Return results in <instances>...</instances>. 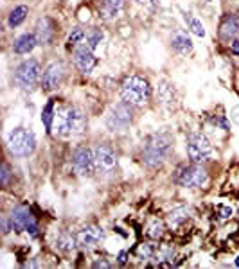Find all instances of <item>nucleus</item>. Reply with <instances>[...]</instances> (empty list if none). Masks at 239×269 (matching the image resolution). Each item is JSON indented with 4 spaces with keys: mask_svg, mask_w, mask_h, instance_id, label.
<instances>
[{
    "mask_svg": "<svg viewBox=\"0 0 239 269\" xmlns=\"http://www.w3.org/2000/svg\"><path fill=\"white\" fill-rule=\"evenodd\" d=\"M187 154L193 161L201 163V161H207L214 156V149H212V144L208 142L205 134L191 133L187 137Z\"/></svg>",
    "mask_w": 239,
    "mask_h": 269,
    "instance_id": "0eeeda50",
    "label": "nucleus"
},
{
    "mask_svg": "<svg viewBox=\"0 0 239 269\" xmlns=\"http://www.w3.org/2000/svg\"><path fill=\"white\" fill-rule=\"evenodd\" d=\"M103 40H104V32L101 31V29H90L88 32H86V36H85V42L83 43H86V45L90 47L92 50H96L97 47L103 43Z\"/></svg>",
    "mask_w": 239,
    "mask_h": 269,
    "instance_id": "393cba45",
    "label": "nucleus"
},
{
    "mask_svg": "<svg viewBox=\"0 0 239 269\" xmlns=\"http://www.w3.org/2000/svg\"><path fill=\"white\" fill-rule=\"evenodd\" d=\"M171 149H173V139L171 134L162 131V133H153L146 140L142 149V161L147 167H160L164 161L169 158Z\"/></svg>",
    "mask_w": 239,
    "mask_h": 269,
    "instance_id": "f03ea898",
    "label": "nucleus"
},
{
    "mask_svg": "<svg viewBox=\"0 0 239 269\" xmlns=\"http://www.w3.org/2000/svg\"><path fill=\"white\" fill-rule=\"evenodd\" d=\"M164 233V224L160 221H153V223L147 226V237L151 239H158Z\"/></svg>",
    "mask_w": 239,
    "mask_h": 269,
    "instance_id": "bb28decb",
    "label": "nucleus"
},
{
    "mask_svg": "<svg viewBox=\"0 0 239 269\" xmlns=\"http://www.w3.org/2000/svg\"><path fill=\"white\" fill-rule=\"evenodd\" d=\"M27 15H29V8H27V6H16V8L13 9L11 13H9L8 25L11 27V29H15V27H18L20 23L23 22V20L27 18Z\"/></svg>",
    "mask_w": 239,
    "mask_h": 269,
    "instance_id": "412c9836",
    "label": "nucleus"
},
{
    "mask_svg": "<svg viewBox=\"0 0 239 269\" xmlns=\"http://www.w3.org/2000/svg\"><path fill=\"white\" fill-rule=\"evenodd\" d=\"M230 49H232V52H234V54H239V40L237 38H234L230 42Z\"/></svg>",
    "mask_w": 239,
    "mask_h": 269,
    "instance_id": "2f4dec72",
    "label": "nucleus"
},
{
    "mask_svg": "<svg viewBox=\"0 0 239 269\" xmlns=\"http://www.w3.org/2000/svg\"><path fill=\"white\" fill-rule=\"evenodd\" d=\"M77 237V244L85 250H94L103 242L104 239V230L99 226H85L79 233L76 235Z\"/></svg>",
    "mask_w": 239,
    "mask_h": 269,
    "instance_id": "4468645a",
    "label": "nucleus"
},
{
    "mask_svg": "<svg viewBox=\"0 0 239 269\" xmlns=\"http://www.w3.org/2000/svg\"><path fill=\"white\" fill-rule=\"evenodd\" d=\"M40 76H42V66H40L38 59L29 58L18 65V69L15 72V83L18 88L29 92V90H33L38 85Z\"/></svg>",
    "mask_w": 239,
    "mask_h": 269,
    "instance_id": "39448f33",
    "label": "nucleus"
},
{
    "mask_svg": "<svg viewBox=\"0 0 239 269\" xmlns=\"http://www.w3.org/2000/svg\"><path fill=\"white\" fill-rule=\"evenodd\" d=\"M9 228L15 231H27L31 237H38V224L35 215L25 207H18L9 215Z\"/></svg>",
    "mask_w": 239,
    "mask_h": 269,
    "instance_id": "6e6552de",
    "label": "nucleus"
},
{
    "mask_svg": "<svg viewBox=\"0 0 239 269\" xmlns=\"http://www.w3.org/2000/svg\"><path fill=\"white\" fill-rule=\"evenodd\" d=\"M121 97H123V100L130 103L131 106H144L151 97L150 81L140 76L126 77L123 86H121Z\"/></svg>",
    "mask_w": 239,
    "mask_h": 269,
    "instance_id": "7ed1b4c3",
    "label": "nucleus"
},
{
    "mask_svg": "<svg viewBox=\"0 0 239 269\" xmlns=\"http://www.w3.org/2000/svg\"><path fill=\"white\" fill-rule=\"evenodd\" d=\"M85 36H86V32L83 31L81 27H74L72 31H70V35H69V45L70 47L81 45V43L85 42Z\"/></svg>",
    "mask_w": 239,
    "mask_h": 269,
    "instance_id": "a878e982",
    "label": "nucleus"
},
{
    "mask_svg": "<svg viewBox=\"0 0 239 269\" xmlns=\"http://www.w3.org/2000/svg\"><path fill=\"white\" fill-rule=\"evenodd\" d=\"M137 4L144 6V8H147V9H153V8H157L158 0H137Z\"/></svg>",
    "mask_w": 239,
    "mask_h": 269,
    "instance_id": "c85d7f7f",
    "label": "nucleus"
},
{
    "mask_svg": "<svg viewBox=\"0 0 239 269\" xmlns=\"http://www.w3.org/2000/svg\"><path fill=\"white\" fill-rule=\"evenodd\" d=\"M133 120V108L130 103L123 100L110 108L108 115H106V127L110 131H124Z\"/></svg>",
    "mask_w": 239,
    "mask_h": 269,
    "instance_id": "423d86ee",
    "label": "nucleus"
},
{
    "mask_svg": "<svg viewBox=\"0 0 239 269\" xmlns=\"http://www.w3.org/2000/svg\"><path fill=\"white\" fill-rule=\"evenodd\" d=\"M230 215H232V208H228V207L221 208V219H228Z\"/></svg>",
    "mask_w": 239,
    "mask_h": 269,
    "instance_id": "7c9ffc66",
    "label": "nucleus"
},
{
    "mask_svg": "<svg viewBox=\"0 0 239 269\" xmlns=\"http://www.w3.org/2000/svg\"><path fill=\"white\" fill-rule=\"evenodd\" d=\"M126 260H128L126 251H121V253H119V262H121V264H126Z\"/></svg>",
    "mask_w": 239,
    "mask_h": 269,
    "instance_id": "72a5a7b5",
    "label": "nucleus"
},
{
    "mask_svg": "<svg viewBox=\"0 0 239 269\" xmlns=\"http://www.w3.org/2000/svg\"><path fill=\"white\" fill-rule=\"evenodd\" d=\"M234 264H235V265H237V267H239V257L235 258V262H234Z\"/></svg>",
    "mask_w": 239,
    "mask_h": 269,
    "instance_id": "f704fd0d",
    "label": "nucleus"
},
{
    "mask_svg": "<svg viewBox=\"0 0 239 269\" xmlns=\"http://www.w3.org/2000/svg\"><path fill=\"white\" fill-rule=\"evenodd\" d=\"M86 117L83 112H79L74 106H65L59 104L56 108L54 113V126L52 129H56V133L63 139H70V137H79L85 133L86 129Z\"/></svg>",
    "mask_w": 239,
    "mask_h": 269,
    "instance_id": "f257e3e1",
    "label": "nucleus"
},
{
    "mask_svg": "<svg viewBox=\"0 0 239 269\" xmlns=\"http://www.w3.org/2000/svg\"><path fill=\"white\" fill-rule=\"evenodd\" d=\"M94 156H96V167L97 173H112L117 167V154L106 144H101L94 149Z\"/></svg>",
    "mask_w": 239,
    "mask_h": 269,
    "instance_id": "f8f14e48",
    "label": "nucleus"
},
{
    "mask_svg": "<svg viewBox=\"0 0 239 269\" xmlns=\"http://www.w3.org/2000/svg\"><path fill=\"white\" fill-rule=\"evenodd\" d=\"M8 178H9V171H8V165H2V185H8Z\"/></svg>",
    "mask_w": 239,
    "mask_h": 269,
    "instance_id": "c756f323",
    "label": "nucleus"
},
{
    "mask_svg": "<svg viewBox=\"0 0 239 269\" xmlns=\"http://www.w3.org/2000/svg\"><path fill=\"white\" fill-rule=\"evenodd\" d=\"M96 267H112V264H108V262H104V260H101V262H96Z\"/></svg>",
    "mask_w": 239,
    "mask_h": 269,
    "instance_id": "473e14b6",
    "label": "nucleus"
},
{
    "mask_svg": "<svg viewBox=\"0 0 239 269\" xmlns=\"http://www.w3.org/2000/svg\"><path fill=\"white\" fill-rule=\"evenodd\" d=\"M189 215H191L189 207H178V208H174L173 212H169L167 221H169L171 226L176 228V226H180L182 223H185V221L189 219Z\"/></svg>",
    "mask_w": 239,
    "mask_h": 269,
    "instance_id": "aec40b11",
    "label": "nucleus"
},
{
    "mask_svg": "<svg viewBox=\"0 0 239 269\" xmlns=\"http://www.w3.org/2000/svg\"><path fill=\"white\" fill-rule=\"evenodd\" d=\"M8 149L16 158H25L29 154H33L36 149L35 133L25 129V127H15L8 134Z\"/></svg>",
    "mask_w": 239,
    "mask_h": 269,
    "instance_id": "20e7f679",
    "label": "nucleus"
},
{
    "mask_svg": "<svg viewBox=\"0 0 239 269\" xmlns=\"http://www.w3.org/2000/svg\"><path fill=\"white\" fill-rule=\"evenodd\" d=\"M54 113H56L54 99H50L49 103L43 106V112H42V120H43V124H45L47 133H52V126H54Z\"/></svg>",
    "mask_w": 239,
    "mask_h": 269,
    "instance_id": "4be33fe9",
    "label": "nucleus"
},
{
    "mask_svg": "<svg viewBox=\"0 0 239 269\" xmlns=\"http://www.w3.org/2000/svg\"><path fill=\"white\" fill-rule=\"evenodd\" d=\"M72 169L79 176H92L97 173L96 167V156H94V149L90 147H79L76 153L72 154Z\"/></svg>",
    "mask_w": 239,
    "mask_h": 269,
    "instance_id": "9d476101",
    "label": "nucleus"
},
{
    "mask_svg": "<svg viewBox=\"0 0 239 269\" xmlns=\"http://www.w3.org/2000/svg\"><path fill=\"white\" fill-rule=\"evenodd\" d=\"M36 45H38L36 36L31 35V32H25V35H20L18 38L15 40L13 50H15L16 54H29V52H33V49H35Z\"/></svg>",
    "mask_w": 239,
    "mask_h": 269,
    "instance_id": "6ab92c4d",
    "label": "nucleus"
},
{
    "mask_svg": "<svg viewBox=\"0 0 239 269\" xmlns=\"http://www.w3.org/2000/svg\"><path fill=\"white\" fill-rule=\"evenodd\" d=\"M171 47L173 50H176L182 56H187V54H193V40L189 38V35L182 29H178L173 36H171Z\"/></svg>",
    "mask_w": 239,
    "mask_h": 269,
    "instance_id": "a211bd4d",
    "label": "nucleus"
},
{
    "mask_svg": "<svg viewBox=\"0 0 239 269\" xmlns=\"http://www.w3.org/2000/svg\"><path fill=\"white\" fill-rule=\"evenodd\" d=\"M35 36L38 40V45H49L52 42V38H54V23H52V20L47 18V16L38 20Z\"/></svg>",
    "mask_w": 239,
    "mask_h": 269,
    "instance_id": "f3484780",
    "label": "nucleus"
},
{
    "mask_svg": "<svg viewBox=\"0 0 239 269\" xmlns=\"http://www.w3.org/2000/svg\"><path fill=\"white\" fill-rule=\"evenodd\" d=\"M56 246L63 251H72L77 246V237H74L69 231H63V233H59L58 241H56Z\"/></svg>",
    "mask_w": 239,
    "mask_h": 269,
    "instance_id": "b1692460",
    "label": "nucleus"
},
{
    "mask_svg": "<svg viewBox=\"0 0 239 269\" xmlns=\"http://www.w3.org/2000/svg\"><path fill=\"white\" fill-rule=\"evenodd\" d=\"M74 65L81 74H90L97 65V58L94 50L86 43H81L74 49Z\"/></svg>",
    "mask_w": 239,
    "mask_h": 269,
    "instance_id": "9b49d317",
    "label": "nucleus"
},
{
    "mask_svg": "<svg viewBox=\"0 0 239 269\" xmlns=\"http://www.w3.org/2000/svg\"><path fill=\"white\" fill-rule=\"evenodd\" d=\"M239 35V16L230 13L223 18L220 25V36L225 42H232L234 38H237Z\"/></svg>",
    "mask_w": 239,
    "mask_h": 269,
    "instance_id": "2eb2a0df",
    "label": "nucleus"
},
{
    "mask_svg": "<svg viewBox=\"0 0 239 269\" xmlns=\"http://www.w3.org/2000/svg\"><path fill=\"white\" fill-rule=\"evenodd\" d=\"M153 253L155 248L151 244H140L139 250H137V255H139L140 260H150V258H153Z\"/></svg>",
    "mask_w": 239,
    "mask_h": 269,
    "instance_id": "cd10ccee",
    "label": "nucleus"
},
{
    "mask_svg": "<svg viewBox=\"0 0 239 269\" xmlns=\"http://www.w3.org/2000/svg\"><path fill=\"white\" fill-rule=\"evenodd\" d=\"M63 77H65V69H63L62 63H50V65L43 70V76H42L43 90L52 92V90L59 88V85L63 83Z\"/></svg>",
    "mask_w": 239,
    "mask_h": 269,
    "instance_id": "ddd939ff",
    "label": "nucleus"
},
{
    "mask_svg": "<svg viewBox=\"0 0 239 269\" xmlns=\"http://www.w3.org/2000/svg\"><path fill=\"white\" fill-rule=\"evenodd\" d=\"M184 20H185V23H187V29H189L193 35H196V36H200V38H205V27H203V23H201V20H198L196 16H193L191 13H184Z\"/></svg>",
    "mask_w": 239,
    "mask_h": 269,
    "instance_id": "5701e85b",
    "label": "nucleus"
},
{
    "mask_svg": "<svg viewBox=\"0 0 239 269\" xmlns=\"http://www.w3.org/2000/svg\"><path fill=\"white\" fill-rule=\"evenodd\" d=\"M124 9V0H103L99 6V16L106 22L119 18Z\"/></svg>",
    "mask_w": 239,
    "mask_h": 269,
    "instance_id": "dca6fc26",
    "label": "nucleus"
},
{
    "mask_svg": "<svg viewBox=\"0 0 239 269\" xmlns=\"http://www.w3.org/2000/svg\"><path fill=\"white\" fill-rule=\"evenodd\" d=\"M207 180H208L207 171L201 165H198L196 161H194L193 165L184 167L176 176V183L185 188H198L207 183Z\"/></svg>",
    "mask_w": 239,
    "mask_h": 269,
    "instance_id": "1a4fd4ad",
    "label": "nucleus"
}]
</instances>
